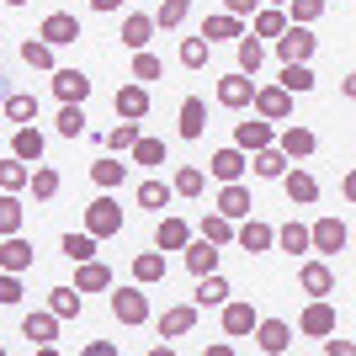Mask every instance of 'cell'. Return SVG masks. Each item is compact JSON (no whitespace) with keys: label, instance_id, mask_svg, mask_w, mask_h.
Segmentation results:
<instances>
[{"label":"cell","instance_id":"cell-37","mask_svg":"<svg viewBox=\"0 0 356 356\" xmlns=\"http://www.w3.org/2000/svg\"><path fill=\"white\" fill-rule=\"evenodd\" d=\"M80 303H86L80 287H54L48 293V314H59V319H80Z\"/></svg>","mask_w":356,"mask_h":356},{"label":"cell","instance_id":"cell-55","mask_svg":"<svg viewBox=\"0 0 356 356\" xmlns=\"http://www.w3.org/2000/svg\"><path fill=\"white\" fill-rule=\"evenodd\" d=\"M160 74H165V64L154 59L149 48H138V54H134V80H160Z\"/></svg>","mask_w":356,"mask_h":356},{"label":"cell","instance_id":"cell-5","mask_svg":"<svg viewBox=\"0 0 356 356\" xmlns=\"http://www.w3.org/2000/svg\"><path fill=\"white\" fill-rule=\"evenodd\" d=\"M112 106H118V118L144 122V118H149V86H144V80H128V86H118Z\"/></svg>","mask_w":356,"mask_h":356},{"label":"cell","instance_id":"cell-59","mask_svg":"<svg viewBox=\"0 0 356 356\" xmlns=\"http://www.w3.org/2000/svg\"><path fill=\"white\" fill-rule=\"evenodd\" d=\"M261 6H287V0H261Z\"/></svg>","mask_w":356,"mask_h":356},{"label":"cell","instance_id":"cell-34","mask_svg":"<svg viewBox=\"0 0 356 356\" xmlns=\"http://www.w3.org/2000/svg\"><path fill=\"white\" fill-rule=\"evenodd\" d=\"M27 192L38 197V202H54V197H59V170L38 160V170H32V176H27Z\"/></svg>","mask_w":356,"mask_h":356},{"label":"cell","instance_id":"cell-44","mask_svg":"<svg viewBox=\"0 0 356 356\" xmlns=\"http://www.w3.org/2000/svg\"><path fill=\"white\" fill-rule=\"evenodd\" d=\"M59 250L70 255V261H90V255H96V234H86V229H70V234L59 239Z\"/></svg>","mask_w":356,"mask_h":356},{"label":"cell","instance_id":"cell-33","mask_svg":"<svg viewBox=\"0 0 356 356\" xmlns=\"http://www.w3.org/2000/svg\"><path fill=\"white\" fill-rule=\"evenodd\" d=\"M134 282H138V287H154V282H165V255H160V250H144V255H134Z\"/></svg>","mask_w":356,"mask_h":356},{"label":"cell","instance_id":"cell-17","mask_svg":"<svg viewBox=\"0 0 356 356\" xmlns=\"http://www.w3.org/2000/svg\"><path fill=\"white\" fill-rule=\"evenodd\" d=\"M277 144V128H271L266 118L261 122H234V149H245V154H255V149Z\"/></svg>","mask_w":356,"mask_h":356},{"label":"cell","instance_id":"cell-32","mask_svg":"<svg viewBox=\"0 0 356 356\" xmlns=\"http://www.w3.org/2000/svg\"><path fill=\"white\" fill-rule=\"evenodd\" d=\"M223 298H229V282H223L218 271H208V277H197V293H192V303H197V309H218Z\"/></svg>","mask_w":356,"mask_h":356},{"label":"cell","instance_id":"cell-31","mask_svg":"<svg viewBox=\"0 0 356 356\" xmlns=\"http://www.w3.org/2000/svg\"><path fill=\"white\" fill-rule=\"evenodd\" d=\"M239 32H245V22H239V16H229V11H218V16H208V22H202V38H208V43H234Z\"/></svg>","mask_w":356,"mask_h":356},{"label":"cell","instance_id":"cell-26","mask_svg":"<svg viewBox=\"0 0 356 356\" xmlns=\"http://www.w3.org/2000/svg\"><path fill=\"white\" fill-rule=\"evenodd\" d=\"M38 255H32V245L22 234H6V245H0V271H27Z\"/></svg>","mask_w":356,"mask_h":356},{"label":"cell","instance_id":"cell-43","mask_svg":"<svg viewBox=\"0 0 356 356\" xmlns=\"http://www.w3.org/2000/svg\"><path fill=\"white\" fill-rule=\"evenodd\" d=\"M202 186H208V176H202L197 165H181L176 176H170V192L176 197H202Z\"/></svg>","mask_w":356,"mask_h":356},{"label":"cell","instance_id":"cell-61","mask_svg":"<svg viewBox=\"0 0 356 356\" xmlns=\"http://www.w3.org/2000/svg\"><path fill=\"white\" fill-rule=\"evenodd\" d=\"M6 6H27V0H6Z\"/></svg>","mask_w":356,"mask_h":356},{"label":"cell","instance_id":"cell-52","mask_svg":"<svg viewBox=\"0 0 356 356\" xmlns=\"http://www.w3.org/2000/svg\"><path fill=\"white\" fill-rule=\"evenodd\" d=\"M208 54H213L208 38H186V43H181V64H186V70H202V64H208Z\"/></svg>","mask_w":356,"mask_h":356},{"label":"cell","instance_id":"cell-41","mask_svg":"<svg viewBox=\"0 0 356 356\" xmlns=\"http://www.w3.org/2000/svg\"><path fill=\"white\" fill-rule=\"evenodd\" d=\"M287 27V11H282V6H255V38H277V32H282Z\"/></svg>","mask_w":356,"mask_h":356},{"label":"cell","instance_id":"cell-25","mask_svg":"<svg viewBox=\"0 0 356 356\" xmlns=\"http://www.w3.org/2000/svg\"><path fill=\"white\" fill-rule=\"evenodd\" d=\"M122 176H128V165H122V154H102V160L90 165V181L102 186V192H118Z\"/></svg>","mask_w":356,"mask_h":356},{"label":"cell","instance_id":"cell-39","mask_svg":"<svg viewBox=\"0 0 356 356\" xmlns=\"http://www.w3.org/2000/svg\"><path fill=\"white\" fill-rule=\"evenodd\" d=\"M27 160H16V154H6L0 160V192H27Z\"/></svg>","mask_w":356,"mask_h":356},{"label":"cell","instance_id":"cell-38","mask_svg":"<svg viewBox=\"0 0 356 356\" xmlns=\"http://www.w3.org/2000/svg\"><path fill=\"white\" fill-rule=\"evenodd\" d=\"M271 245H282L287 255H309V223H282L271 234Z\"/></svg>","mask_w":356,"mask_h":356},{"label":"cell","instance_id":"cell-19","mask_svg":"<svg viewBox=\"0 0 356 356\" xmlns=\"http://www.w3.org/2000/svg\"><path fill=\"white\" fill-rule=\"evenodd\" d=\"M197 330V303H176V309L160 314V335L165 341H176V335H192Z\"/></svg>","mask_w":356,"mask_h":356},{"label":"cell","instance_id":"cell-6","mask_svg":"<svg viewBox=\"0 0 356 356\" xmlns=\"http://www.w3.org/2000/svg\"><path fill=\"white\" fill-rule=\"evenodd\" d=\"M11 154H16V160H27V165H38V160L48 154L43 128H38V122H16V134H11Z\"/></svg>","mask_w":356,"mask_h":356},{"label":"cell","instance_id":"cell-57","mask_svg":"<svg viewBox=\"0 0 356 356\" xmlns=\"http://www.w3.org/2000/svg\"><path fill=\"white\" fill-rule=\"evenodd\" d=\"M255 6H261V0H223V11L239 16V22H245V16H255Z\"/></svg>","mask_w":356,"mask_h":356},{"label":"cell","instance_id":"cell-12","mask_svg":"<svg viewBox=\"0 0 356 356\" xmlns=\"http://www.w3.org/2000/svg\"><path fill=\"white\" fill-rule=\"evenodd\" d=\"M277 149H282L287 160H309L314 149H319V138H314L309 128H303V122H287L282 134H277Z\"/></svg>","mask_w":356,"mask_h":356},{"label":"cell","instance_id":"cell-56","mask_svg":"<svg viewBox=\"0 0 356 356\" xmlns=\"http://www.w3.org/2000/svg\"><path fill=\"white\" fill-rule=\"evenodd\" d=\"M319 346H325V356H351V341H346V335H335V330H330Z\"/></svg>","mask_w":356,"mask_h":356},{"label":"cell","instance_id":"cell-8","mask_svg":"<svg viewBox=\"0 0 356 356\" xmlns=\"http://www.w3.org/2000/svg\"><path fill=\"white\" fill-rule=\"evenodd\" d=\"M250 96H255V74L234 70V74H223V80H218V106H229V112L250 106Z\"/></svg>","mask_w":356,"mask_h":356},{"label":"cell","instance_id":"cell-2","mask_svg":"<svg viewBox=\"0 0 356 356\" xmlns=\"http://www.w3.org/2000/svg\"><path fill=\"white\" fill-rule=\"evenodd\" d=\"M86 234H96V239L122 234V208L112 202V197H96V202L86 208Z\"/></svg>","mask_w":356,"mask_h":356},{"label":"cell","instance_id":"cell-10","mask_svg":"<svg viewBox=\"0 0 356 356\" xmlns=\"http://www.w3.org/2000/svg\"><path fill=\"white\" fill-rule=\"evenodd\" d=\"M282 192H287V202H298V208H309V202H319V181L303 170V165H293V170H282Z\"/></svg>","mask_w":356,"mask_h":356},{"label":"cell","instance_id":"cell-46","mask_svg":"<svg viewBox=\"0 0 356 356\" xmlns=\"http://www.w3.org/2000/svg\"><path fill=\"white\" fill-rule=\"evenodd\" d=\"M202 239L223 250V245L234 239V218H223V213H208V218H202Z\"/></svg>","mask_w":356,"mask_h":356},{"label":"cell","instance_id":"cell-30","mask_svg":"<svg viewBox=\"0 0 356 356\" xmlns=\"http://www.w3.org/2000/svg\"><path fill=\"white\" fill-rule=\"evenodd\" d=\"M192 239V223L186 218H160V229H154V250H181Z\"/></svg>","mask_w":356,"mask_h":356},{"label":"cell","instance_id":"cell-14","mask_svg":"<svg viewBox=\"0 0 356 356\" xmlns=\"http://www.w3.org/2000/svg\"><path fill=\"white\" fill-rule=\"evenodd\" d=\"M22 335H27V346H38V351H43V346H54L59 341V314H27V319H22Z\"/></svg>","mask_w":356,"mask_h":356},{"label":"cell","instance_id":"cell-18","mask_svg":"<svg viewBox=\"0 0 356 356\" xmlns=\"http://www.w3.org/2000/svg\"><path fill=\"white\" fill-rule=\"evenodd\" d=\"M298 330H303V335H314V341H325L330 330H335V309H330L325 298H314L309 309H303V319H298Z\"/></svg>","mask_w":356,"mask_h":356},{"label":"cell","instance_id":"cell-21","mask_svg":"<svg viewBox=\"0 0 356 356\" xmlns=\"http://www.w3.org/2000/svg\"><path fill=\"white\" fill-rule=\"evenodd\" d=\"M74 287H80V293H106V287H112V271H106L96 255H90V261H74Z\"/></svg>","mask_w":356,"mask_h":356},{"label":"cell","instance_id":"cell-45","mask_svg":"<svg viewBox=\"0 0 356 356\" xmlns=\"http://www.w3.org/2000/svg\"><path fill=\"white\" fill-rule=\"evenodd\" d=\"M282 90H293V96H309L314 90V70L309 64H282V80H277Z\"/></svg>","mask_w":356,"mask_h":356},{"label":"cell","instance_id":"cell-22","mask_svg":"<svg viewBox=\"0 0 356 356\" xmlns=\"http://www.w3.org/2000/svg\"><path fill=\"white\" fill-rule=\"evenodd\" d=\"M181 250H186V271H192V277H208V271H218V245H208V239H186V245H181Z\"/></svg>","mask_w":356,"mask_h":356},{"label":"cell","instance_id":"cell-15","mask_svg":"<svg viewBox=\"0 0 356 356\" xmlns=\"http://www.w3.org/2000/svg\"><path fill=\"white\" fill-rule=\"evenodd\" d=\"M250 208H255V202H250V186H239V181H223V192H218V208H213V213H223V218H250Z\"/></svg>","mask_w":356,"mask_h":356},{"label":"cell","instance_id":"cell-40","mask_svg":"<svg viewBox=\"0 0 356 356\" xmlns=\"http://www.w3.org/2000/svg\"><path fill=\"white\" fill-rule=\"evenodd\" d=\"M22 218H27V208L16 202V192H0V239L22 234Z\"/></svg>","mask_w":356,"mask_h":356},{"label":"cell","instance_id":"cell-49","mask_svg":"<svg viewBox=\"0 0 356 356\" xmlns=\"http://www.w3.org/2000/svg\"><path fill=\"white\" fill-rule=\"evenodd\" d=\"M128 154H134V165H165V144H160V138H144V134L134 138Z\"/></svg>","mask_w":356,"mask_h":356},{"label":"cell","instance_id":"cell-3","mask_svg":"<svg viewBox=\"0 0 356 356\" xmlns=\"http://www.w3.org/2000/svg\"><path fill=\"white\" fill-rule=\"evenodd\" d=\"M112 319H118V325H144L149 319V293L144 287H118V293H112Z\"/></svg>","mask_w":356,"mask_h":356},{"label":"cell","instance_id":"cell-48","mask_svg":"<svg viewBox=\"0 0 356 356\" xmlns=\"http://www.w3.org/2000/svg\"><path fill=\"white\" fill-rule=\"evenodd\" d=\"M192 16V0H160V11H154V27H181Z\"/></svg>","mask_w":356,"mask_h":356},{"label":"cell","instance_id":"cell-58","mask_svg":"<svg viewBox=\"0 0 356 356\" xmlns=\"http://www.w3.org/2000/svg\"><path fill=\"white\" fill-rule=\"evenodd\" d=\"M90 11H102V16H112V11H122V0H90Z\"/></svg>","mask_w":356,"mask_h":356},{"label":"cell","instance_id":"cell-23","mask_svg":"<svg viewBox=\"0 0 356 356\" xmlns=\"http://www.w3.org/2000/svg\"><path fill=\"white\" fill-rule=\"evenodd\" d=\"M208 170H213L218 181H239L245 170H250V154L229 144V149H218V154H213V165H208Z\"/></svg>","mask_w":356,"mask_h":356},{"label":"cell","instance_id":"cell-54","mask_svg":"<svg viewBox=\"0 0 356 356\" xmlns=\"http://www.w3.org/2000/svg\"><path fill=\"white\" fill-rule=\"evenodd\" d=\"M22 303V271H0V309Z\"/></svg>","mask_w":356,"mask_h":356},{"label":"cell","instance_id":"cell-42","mask_svg":"<svg viewBox=\"0 0 356 356\" xmlns=\"http://www.w3.org/2000/svg\"><path fill=\"white\" fill-rule=\"evenodd\" d=\"M170 197H176V192H170V186H165V181H138V192H134V202H138V208H149V213H160L165 202H170Z\"/></svg>","mask_w":356,"mask_h":356},{"label":"cell","instance_id":"cell-29","mask_svg":"<svg viewBox=\"0 0 356 356\" xmlns=\"http://www.w3.org/2000/svg\"><path fill=\"white\" fill-rule=\"evenodd\" d=\"M149 38H154V16L134 11V16H122V48H149Z\"/></svg>","mask_w":356,"mask_h":356},{"label":"cell","instance_id":"cell-20","mask_svg":"<svg viewBox=\"0 0 356 356\" xmlns=\"http://www.w3.org/2000/svg\"><path fill=\"white\" fill-rule=\"evenodd\" d=\"M218 309H223V335H250V330H255V319H261V314H255L250 303H234V298H223Z\"/></svg>","mask_w":356,"mask_h":356},{"label":"cell","instance_id":"cell-50","mask_svg":"<svg viewBox=\"0 0 356 356\" xmlns=\"http://www.w3.org/2000/svg\"><path fill=\"white\" fill-rule=\"evenodd\" d=\"M22 59H27L32 70H54V43H43V38H27V43H22Z\"/></svg>","mask_w":356,"mask_h":356},{"label":"cell","instance_id":"cell-4","mask_svg":"<svg viewBox=\"0 0 356 356\" xmlns=\"http://www.w3.org/2000/svg\"><path fill=\"white\" fill-rule=\"evenodd\" d=\"M250 106L266 122H287V118H293V90H282V86H255Z\"/></svg>","mask_w":356,"mask_h":356},{"label":"cell","instance_id":"cell-1","mask_svg":"<svg viewBox=\"0 0 356 356\" xmlns=\"http://www.w3.org/2000/svg\"><path fill=\"white\" fill-rule=\"evenodd\" d=\"M271 48H277V59H282V64H309V59H314V48H319V38H314L309 27L287 22V27L271 38Z\"/></svg>","mask_w":356,"mask_h":356},{"label":"cell","instance_id":"cell-7","mask_svg":"<svg viewBox=\"0 0 356 356\" xmlns=\"http://www.w3.org/2000/svg\"><path fill=\"white\" fill-rule=\"evenodd\" d=\"M250 335H255V346L266 356H282L287 346H293V325H287V319H255Z\"/></svg>","mask_w":356,"mask_h":356},{"label":"cell","instance_id":"cell-13","mask_svg":"<svg viewBox=\"0 0 356 356\" xmlns=\"http://www.w3.org/2000/svg\"><path fill=\"white\" fill-rule=\"evenodd\" d=\"M54 96H59V102L86 106V96H90V74H86V70H54Z\"/></svg>","mask_w":356,"mask_h":356},{"label":"cell","instance_id":"cell-16","mask_svg":"<svg viewBox=\"0 0 356 356\" xmlns=\"http://www.w3.org/2000/svg\"><path fill=\"white\" fill-rule=\"evenodd\" d=\"M298 287L309 298H330L335 293V271L325 266V261H303V271H298Z\"/></svg>","mask_w":356,"mask_h":356},{"label":"cell","instance_id":"cell-28","mask_svg":"<svg viewBox=\"0 0 356 356\" xmlns=\"http://www.w3.org/2000/svg\"><path fill=\"white\" fill-rule=\"evenodd\" d=\"M271 234H277V229H271V223H261V218H245V223L234 229V239H239V245H245L250 255L271 250Z\"/></svg>","mask_w":356,"mask_h":356},{"label":"cell","instance_id":"cell-60","mask_svg":"<svg viewBox=\"0 0 356 356\" xmlns=\"http://www.w3.org/2000/svg\"><path fill=\"white\" fill-rule=\"evenodd\" d=\"M0 96H6V70H0Z\"/></svg>","mask_w":356,"mask_h":356},{"label":"cell","instance_id":"cell-51","mask_svg":"<svg viewBox=\"0 0 356 356\" xmlns=\"http://www.w3.org/2000/svg\"><path fill=\"white\" fill-rule=\"evenodd\" d=\"M59 134L64 138H80V134H86V112H80L74 102H59Z\"/></svg>","mask_w":356,"mask_h":356},{"label":"cell","instance_id":"cell-53","mask_svg":"<svg viewBox=\"0 0 356 356\" xmlns=\"http://www.w3.org/2000/svg\"><path fill=\"white\" fill-rule=\"evenodd\" d=\"M134 138H138V122H128V118H122L118 128L106 134V149H112V154H128V149H134Z\"/></svg>","mask_w":356,"mask_h":356},{"label":"cell","instance_id":"cell-47","mask_svg":"<svg viewBox=\"0 0 356 356\" xmlns=\"http://www.w3.org/2000/svg\"><path fill=\"white\" fill-rule=\"evenodd\" d=\"M325 16V0H287V22H298V27H314Z\"/></svg>","mask_w":356,"mask_h":356},{"label":"cell","instance_id":"cell-36","mask_svg":"<svg viewBox=\"0 0 356 356\" xmlns=\"http://www.w3.org/2000/svg\"><path fill=\"white\" fill-rule=\"evenodd\" d=\"M0 112H6V122H32V118H38V96L11 90V96H0Z\"/></svg>","mask_w":356,"mask_h":356},{"label":"cell","instance_id":"cell-24","mask_svg":"<svg viewBox=\"0 0 356 356\" xmlns=\"http://www.w3.org/2000/svg\"><path fill=\"white\" fill-rule=\"evenodd\" d=\"M208 134V102L202 96H186L181 102V138H202Z\"/></svg>","mask_w":356,"mask_h":356},{"label":"cell","instance_id":"cell-35","mask_svg":"<svg viewBox=\"0 0 356 356\" xmlns=\"http://www.w3.org/2000/svg\"><path fill=\"white\" fill-rule=\"evenodd\" d=\"M234 48H239V70H245V74H255L261 64H266V43H261L255 32H239Z\"/></svg>","mask_w":356,"mask_h":356},{"label":"cell","instance_id":"cell-9","mask_svg":"<svg viewBox=\"0 0 356 356\" xmlns=\"http://www.w3.org/2000/svg\"><path fill=\"white\" fill-rule=\"evenodd\" d=\"M346 223L341 218H319V223H309V250H319V255H335V250H346Z\"/></svg>","mask_w":356,"mask_h":356},{"label":"cell","instance_id":"cell-11","mask_svg":"<svg viewBox=\"0 0 356 356\" xmlns=\"http://www.w3.org/2000/svg\"><path fill=\"white\" fill-rule=\"evenodd\" d=\"M38 38H43V43H54V48H70V43H80V22H74L70 11H54V16H43Z\"/></svg>","mask_w":356,"mask_h":356},{"label":"cell","instance_id":"cell-27","mask_svg":"<svg viewBox=\"0 0 356 356\" xmlns=\"http://www.w3.org/2000/svg\"><path fill=\"white\" fill-rule=\"evenodd\" d=\"M287 165H293V160H287V154H282L277 144H266V149H255V154H250V170H255L261 181H277V176L287 170Z\"/></svg>","mask_w":356,"mask_h":356}]
</instances>
